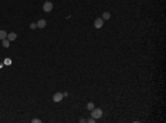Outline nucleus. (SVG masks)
Here are the masks:
<instances>
[{
    "instance_id": "obj_1",
    "label": "nucleus",
    "mask_w": 166,
    "mask_h": 123,
    "mask_svg": "<svg viewBox=\"0 0 166 123\" xmlns=\"http://www.w3.org/2000/svg\"><path fill=\"white\" fill-rule=\"evenodd\" d=\"M102 114H103V111L101 109H97V108H94V109L91 111V115L93 119H95V120H97V119H100L101 117H102Z\"/></svg>"
},
{
    "instance_id": "obj_2",
    "label": "nucleus",
    "mask_w": 166,
    "mask_h": 123,
    "mask_svg": "<svg viewBox=\"0 0 166 123\" xmlns=\"http://www.w3.org/2000/svg\"><path fill=\"white\" fill-rule=\"evenodd\" d=\"M52 9H53V5L50 1H46L43 3V11L44 12H51Z\"/></svg>"
},
{
    "instance_id": "obj_3",
    "label": "nucleus",
    "mask_w": 166,
    "mask_h": 123,
    "mask_svg": "<svg viewBox=\"0 0 166 123\" xmlns=\"http://www.w3.org/2000/svg\"><path fill=\"white\" fill-rule=\"evenodd\" d=\"M103 23H104V20L102 19V18H97V19H95L94 20V28L101 29L102 27H103Z\"/></svg>"
},
{
    "instance_id": "obj_4",
    "label": "nucleus",
    "mask_w": 166,
    "mask_h": 123,
    "mask_svg": "<svg viewBox=\"0 0 166 123\" xmlns=\"http://www.w3.org/2000/svg\"><path fill=\"white\" fill-rule=\"evenodd\" d=\"M62 99H63V94L61 92H57V93L53 95V102H55V103L62 101Z\"/></svg>"
},
{
    "instance_id": "obj_5",
    "label": "nucleus",
    "mask_w": 166,
    "mask_h": 123,
    "mask_svg": "<svg viewBox=\"0 0 166 123\" xmlns=\"http://www.w3.org/2000/svg\"><path fill=\"white\" fill-rule=\"evenodd\" d=\"M46 26H47V21L44 20V19H40V20L38 21V23H37V27H38V28H40V29H43Z\"/></svg>"
},
{
    "instance_id": "obj_6",
    "label": "nucleus",
    "mask_w": 166,
    "mask_h": 123,
    "mask_svg": "<svg viewBox=\"0 0 166 123\" xmlns=\"http://www.w3.org/2000/svg\"><path fill=\"white\" fill-rule=\"evenodd\" d=\"M7 39H8L9 41H14L17 39V33H16V32H10V33L7 36Z\"/></svg>"
},
{
    "instance_id": "obj_7",
    "label": "nucleus",
    "mask_w": 166,
    "mask_h": 123,
    "mask_svg": "<svg viewBox=\"0 0 166 123\" xmlns=\"http://www.w3.org/2000/svg\"><path fill=\"white\" fill-rule=\"evenodd\" d=\"M7 36H8V33H7L5 30H0V40H5V39H7Z\"/></svg>"
},
{
    "instance_id": "obj_8",
    "label": "nucleus",
    "mask_w": 166,
    "mask_h": 123,
    "mask_svg": "<svg viewBox=\"0 0 166 123\" xmlns=\"http://www.w3.org/2000/svg\"><path fill=\"white\" fill-rule=\"evenodd\" d=\"M102 18H103V20H109L110 18H111V13L107 11L103 12V14H102Z\"/></svg>"
},
{
    "instance_id": "obj_9",
    "label": "nucleus",
    "mask_w": 166,
    "mask_h": 123,
    "mask_svg": "<svg viewBox=\"0 0 166 123\" xmlns=\"http://www.w3.org/2000/svg\"><path fill=\"white\" fill-rule=\"evenodd\" d=\"M2 46L5 47V48H9V47H10V41H9L8 39L2 40Z\"/></svg>"
},
{
    "instance_id": "obj_10",
    "label": "nucleus",
    "mask_w": 166,
    "mask_h": 123,
    "mask_svg": "<svg viewBox=\"0 0 166 123\" xmlns=\"http://www.w3.org/2000/svg\"><path fill=\"white\" fill-rule=\"evenodd\" d=\"M86 109L89 110V111H92V110L94 109V103H93V102H89V103H88V105H86Z\"/></svg>"
},
{
    "instance_id": "obj_11",
    "label": "nucleus",
    "mask_w": 166,
    "mask_h": 123,
    "mask_svg": "<svg viewBox=\"0 0 166 123\" xmlns=\"http://www.w3.org/2000/svg\"><path fill=\"white\" fill-rule=\"evenodd\" d=\"M31 122H32V123H41L42 121H41L40 119H36V117H35V119H32Z\"/></svg>"
},
{
    "instance_id": "obj_12",
    "label": "nucleus",
    "mask_w": 166,
    "mask_h": 123,
    "mask_svg": "<svg viewBox=\"0 0 166 123\" xmlns=\"http://www.w3.org/2000/svg\"><path fill=\"white\" fill-rule=\"evenodd\" d=\"M36 28H38V27H37V25H36V23H33V22H32L31 25H30V29H32V30H35Z\"/></svg>"
},
{
    "instance_id": "obj_13",
    "label": "nucleus",
    "mask_w": 166,
    "mask_h": 123,
    "mask_svg": "<svg viewBox=\"0 0 166 123\" xmlns=\"http://www.w3.org/2000/svg\"><path fill=\"white\" fill-rule=\"evenodd\" d=\"M5 64H7V66H10V64H11V60H10V59H6V60H5Z\"/></svg>"
},
{
    "instance_id": "obj_14",
    "label": "nucleus",
    "mask_w": 166,
    "mask_h": 123,
    "mask_svg": "<svg viewBox=\"0 0 166 123\" xmlns=\"http://www.w3.org/2000/svg\"><path fill=\"white\" fill-rule=\"evenodd\" d=\"M86 122H89V123H94V122H95V119H93V117H92V119H88V120H86Z\"/></svg>"
},
{
    "instance_id": "obj_15",
    "label": "nucleus",
    "mask_w": 166,
    "mask_h": 123,
    "mask_svg": "<svg viewBox=\"0 0 166 123\" xmlns=\"http://www.w3.org/2000/svg\"><path fill=\"white\" fill-rule=\"evenodd\" d=\"M80 122H81V123H84V122H86V120H85V119H81Z\"/></svg>"
}]
</instances>
